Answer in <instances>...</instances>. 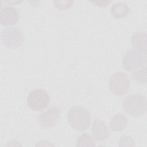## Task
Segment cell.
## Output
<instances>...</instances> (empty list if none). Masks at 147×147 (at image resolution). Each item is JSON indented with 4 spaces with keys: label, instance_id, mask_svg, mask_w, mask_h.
<instances>
[{
    "label": "cell",
    "instance_id": "cell-12",
    "mask_svg": "<svg viewBox=\"0 0 147 147\" xmlns=\"http://www.w3.org/2000/svg\"><path fill=\"white\" fill-rule=\"evenodd\" d=\"M127 123V120L125 115L122 113H117L111 118L110 125L113 131L119 132L126 127Z\"/></svg>",
    "mask_w": 147,
    "mask_h": 147
},
{
    "label": "cell",
    "instance_id": "cell-11",
    "mask_svg": "<svg viewBox=\"0 0 147 147\" xmlns=\"http://www.w3.org/2000/svg\"><path fill=\"white\" fill-rule=\"evenodd\" d=\"M129 12V6L123 2H117L111 7V14L116 19H122L127 17Z\"/></svg>",
    "mask_w": 147,
    "mask_h": 147
},
{
    "label": "cell",
    "instance_id": "cell-13",
    "mask_svg": "<svg viewBox=\"0 0 147 147\" xmlns=\"http://www.w3.org/2000/svg\"><path fill=\"white\" fill-rule=\"evenodd\" d=\"M76 146H95V140L90 134L83 133L81 134L76 141Z\"/></svg>",
    "mask_w": 147,
    "mask_h": 147
},
{
    "label": "cell",
    "instance_id": "cell-7",
    "mask_svg": "<svg viewBox=\"0 0 147 147\" xmlns=\"http://www.w3.org/2000/svg\"><path fill=\"white\" fill-rule=\"evenodd\" d=\"M60 115L61 111L58 107L51 106L39 115L38 123L44 128H51L57 123Z\"/></svg>",
    "mask_w": 147,
    "mask_h": 147
},
{
    "label": "cell",
    "instance_id": "cell-1",
    "mask_svg": "<svg viewBox=\"0 0 147 147\" xmlns=\"http://www.w3.org/2000/svg\"><path fill=\"white\" fill-rule=\"evenodd\" d=\"M146 99L141 94H130L126 96L122 102L124 111L133 117H140L146 113Z\"/></svg>",
    "mask_w": 147,
    "mask_h": 147
},
{
    "label": "cell",
    "instance_id": "cell-5",
    "mask_svg": "<svg viewBox=\"0 0 147 147\" xmlns=\"http://www.w3.org/2000/svg\"><path fill=\"white\" fill-rule=\"evenodd\" d=\"M1 41L7 48L16 49L23 41V34L20 28L12 26L3 29L1 32Z\"/></svg>",
    "mask_w": 147,
    "mask_h": 147
},
{
    "label": "cell",
    "instance_id": "cell-2",
    "mask_svg": "<svg viewBox=\"0 0 147 147\" xmlns=\"http://www.w3.org/2000/svg\"><path fill=\"white\" fill-rule=\"evenodd\" d=\"M68 121L71 126L78 131L87 130L91 123V114L82 106H73L67 114Z\"/></svg>",
    "mask_w": 147,
    "mask_h": 147
},
{
    "label": "cell",
    "instance_id": "cell-9",
    "mask_svg": "<svg viewBox=\"0 0 147 147\" xmlns=\"http://www.w3.org/2000/svg\"><path fill=\"white\" fill-rule=\"evenodd\" d=\"M91 131L93 138L98 141H103L109 136V129L105 123L99 119H95L91 127Z\"/></svg>",
    "mask_w": 147,
    "mask_h": 147
},
{
    "label": "cell",
    "instance_id": "cell-16",
    "mask_svg": "<svg viewBox=\"0 0 147 147\" xmlns=\"http://www.w3.org/2000/svg\"><path fill=\"white\" fill-rule=\"evenodd\" d=\"M91 3L94 4L95 6H99L100 7H105L107 6L110 3H111V1H90Z\"/></svg>",
    "mask_w": 147,
    "mask_h": 147
},
{
    "label": "cell",
    "instance_id": "cell-15",
    "mask_svg": "<svg viewBox=\"0 0 147 147\" xmlns=\"http://www.w3.org/2000/svg\"><path fill=\"white\" fill-rule=\"evenodd\" d=\"M134 141L133 139L129 136H122L121 137L119 141H118V145L123 146H133L134 145Z\"/></svg>",
    "mask_w": 147,
    "mask_h": 147
},
{
    "label": "cell",
    "instance_id": "cell-6",
    "mask_svg": "<svg viewBox=\"0 0 147 147\" xmlns=\"http://www.w3.org/2000/svg\"><path fill=\"white\" fill-rule=\"evenodd\" d=\"M146 59V53L136 49H130L123 56L122 65L126 71H132L140 67Z\"/></svg>",
    "mask_w": 147,
    "mask_h": 147
},
{
    "label": "cell",
    "instance_id": "cell-4",
    "mask_svg": "<svg viewBox=\"0 0 147 147\" xmlns=\"http://www.w3.org/2000/svg\"><path fill=\"white\" fill-rule=\"evenodd\" d=\"M50 101L48 92L42 88H35L32 90L27 97V104L30 109L39 111L45 109Z\"/></svg>",
    "mask_w": 147,
    "mask_h": 147
},
{
    "label": "cell",
    "instance_id": "cell-10",
    "mask_svg": "<svg viewBox=\"0 0 147 147\" xmlns=\"http://www.w3.org/2000/svg\"><path fill=\"white\" fill-rule=\"evenodd\" d=\"M147 36L146 33L137 32L134 33L131 37L132 46L137 50L146 53L147 49Z\"/></svg>",
    "mask_w": 147,
    "mask_h": 147
},
{
    "label": "cell",
    "instance_id": "cell-14",
    "mask_svg": "<svg viewBox=\"0 0 147 147\" xmlns=\"http://www.w3.org/2000/svg\"><path fill=\"white\" fill-rule=\"evenodd\" d=\"M133 78L142 84H146V67L144 66L134 71L132 74Z\"/></svg>",
    "mask_w": 147,
    "mask_h": 147
},
{
    "label": "cell",
    "instance_id": "cell-3",
    "mask_svg": "<svg viewBox=\"0 0 147 147\" xmlns=\"http://www.w3.org/2000/svg\"><path fill=\"white\" fill-rule=\"evenodd\" d=\"M130 88V81L126 73L118 71L114 73L109 81V90L117 96L126 94Z\"/></svg>",
    "mask_w": 147,
    "mask_h": 147
},
{
    "label": "cell",
    "instance_id": "cell-8",
    "mask_svg": "<svg viewBox=\"0 0 147 147\" xmlns=\"http://www.w3.org/2000/svg\"><path fill=\"white\" fill-rule=\"evenodd\" d=\"M20 18L17 10L13 6H5L1 9L0 12V21L3 26L15 25Z\"/></svg>",
    "mask_w": 147,
    "mask_h": 147
}]
</instances>
